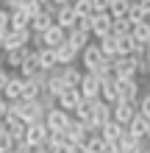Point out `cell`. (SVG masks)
I'll use <instances>...</instances> for the list:
<instances>
[{"instance_id": "24", "label": "cell", "mask_w": 150, "mask_h": 153, "mask_svg": "<svg viewBox=\"0 0 150 153\" xmlns=\"http://www.w3.org/2000/svg\"><path fill=\"white\" fill-rule=\"evenodd\" d=\"M111 120H114V106L98 100V106H95V125H98V128H103V125L111 123Z\"/></svg>"}, {"instance_id": "41", "label": "cell", "mask_w": 150, "mask_h": 153, "mask_svg": "<svg viewBox=\"0 0 150 153\" xmlns=\"http://www.w3.org/2000/svg\"><path fill=\"white\" fill-rule=\"evenodd\" d=\"M78 28L86 31V33H92V17H81V20H78Z\"/></svg>"}, {"instance_id": "44", "label": "cell", "mask_w": 150, "mask_h": 153, "mask_svg": "<svg viewBox=\"0 0 150 153\" xmlns=\"http://www.w3.org/2000/svg\"><path fill=\"white\" fill-rule=\"evenodd\" d=\"M14 150H17V153H33L36 148H31L28 142H17V148H14Z\"/></svg>"}, {"instance_id": "25", "label": "cell", "mask_w": 150, "mask_h": 153, "mask_svg": "<svg viewBox=\"0 0 150 153\" xmlns=\"http://www.w3.org/2000/svg\"><path fill=\"white\" fill-rule=\"evenodd\" d=\"M131 137H136V139H145L147 137V117L145 114H136L134 120L128 123V128H125Z\"/></svg>"}, {"instance_id": "49", "label": "cell", "mask_w": 150, "mask_h": 153, "mask_svg": "<svg viewBox=\"0 0 150 153\" xmlns=\"http://www.w3.org/2000/svg\"><path fill=\"white\" fill-rule=\"evenodd\" d=\"M3 39H6V33H0V53H3Z\"/></svg>"}, {"instance_id": "18", "label": "cell", "mask_w": 150, "mask_h": 153, "mask_svg": "<svg viewBox=\"0 0 150 153\" xmlns=\"http://www.w3.org/2000/svg\"><path fill=\"white\" fill-rule=\"evenodd\" d=\"M56 56H58L61 67H69V64H78V61H81V53H78L69 42H64L61 48H56Z\"/></svg>"}, {"instance_id": "30", "label": "cell", "mask_w": 150, "mask_h": 153, "mask_svg": "<svg viewBox=\"0 0 150 153\" xmlns=\"http://www.w3.org/2000/svg\"><path fill=\"white\" fill-rule=\"evenodd\" d=\"M117 39H120V36H114V33H109V36L98 39V45H100V50H103L106 59H117Z\"/></svg>"}, {"instance_id": "10", "label": "cell", "mask_w": 150, "mask_h": 153, "mask_svg": "<svg viewBox=\"0 0 150 153\" xmlns=\"http://www.w3.org/2000/svg\"><path fill=\"white\" fill-rule=\"evenodd\" d=\"M120 100H139V78H117Z\"/></svg>"}, {"instance_id": "7", "label": "cell", "mask_w": 150, "mask_h": 153, "mask_svg": "<svg viewBox=\"0 0 150 153\" xmlns=\"http://www.w3.org/2000/svg\"><path fill=\"white\" fill-rule=\"evenodd\" d=\"M114 75H117V78H139L136 59L134 56H117V59H114Z\"/></svg>"}, {"instance_id": "46", "label": "cell", "mask_w": 150, "mask_h": 153, "mask_svg": "<svg viewBox=\"0 0 150 153\" xmlns=\"http://www.w3.org/2000/svg\"><path fill=\"white\" fill-rule=\"evenodd\" d=\"M69 153H86V148H83V145H72V148H69Z\"/></svg>"}, {"instance_id": "8", "label": "cell", "mask_w": 150, "mask_h": 153, "mask_svg": "<svg viewBox=\"0 0 150 153\" xmlns=\"http://www.w3.org/2000/svg\"><path fill=\"white\" fill-rule=\"evenodd\" d=\"M111 28H114V17L111 14H92V36L95 39L109 36Z\"/></svg>"}, {"instance_id": "6", "label": "cell", "mask_w": 150, "mask_h": 153, "mask_svg": "<svg viewBox=\"0 0 150 153\" xmlns=\"http://www.w3.org/2000/svg\"><path fill=\"white\" fill-rule=\"evenodd\" d=\"M47 137H50V131H47V125H45V123H31V125H28V131H25V142H28L31 148H42V145H47Z\"/></svg>"}, {"instance_id": "2", "label": "cell", "mask_w": 150, "mask_h": 153, "mask_svg": "<svg viewBox=\"0 0 150 153\" xmlns=\"http://www.w3.org/2000/svg\"><path fill=\"white\" fill-rule=\"evenodd\" d=\"M139 114V100H117L114 103V123L128 128V123Z\"/></svg>"}, {"instance_id": "53", "label": "cell", "mask_w": 150, "mask_h": 153, "mask_svg": "<svg viewBox=\"0 0 150 153\" xmlns=\"http://www.w3.org/2000/svg\"><path fill=\"white\" fill-rule=\"evenodd\" d=\"M147 22H150V17H147Z\"/></svg>"}, {"instance_id": "4", "label": "cell", "mask_w": 150, "mask_h": 153, "mask_svg": "<svg viewBox=\"0 0 150 153\" xmlns=\"http://www.w3.org/2000/svg\"><path fill=\"white\" fill-rule=\"evenodd\" d=\"M69 120H72V114H69V111H64V109H58V106H56L53 111H47V114H45V125H47V131H50V134L67 131Z\"/></svg>"}, {"instance_id": "20", "label": "cell", "mask_w": 150, "mask_h": 153, "mask_svg": "<svg viewBox=\"0 0 150 153\" xmlns=\"http://www.w3.org/2000/svg\"><path fill=\"white\" fill-rule=\"evenodd\" d=\"M33 53V48H20V50H11V53H3L6 56V67H11V70H17L20 73V67L28 61V56Z\"/></svg>"}, {"instance_id": "52", "label": "cell", "mask_w": 150, "mask_h": 153, "mask_svg": "<svg viewBox=\"0 0 150 153\" xmlns=\"http://www.w3.org/2000/svg\"><path fill=\"white\" fill-rule=\"evenodd\" d=\"M147 56H150V45H147Z\"/></svg>"}, {"instance_id": "51", "label": "cell", "mask_w": 150, "mask_h": 153, "mask_svg": "<svg viewBox=\"0 0 150 153\" xmlns=\"http://www.w3.org/2000/svg\"><path fill=\"white\" fill-rule=\"evenodd\" d=\"M147 75H150V56H147Z\"/></svg>"}, {"instance_id": "45", "label": "cell", "mask_w": 150, "mask_h": 153, "mask_svg": "<svg viewBox=\"0 0 150 153\" xmlns=\"http://www.w3.org/2000/svg\"><path fill=\"white\" fill-rule=\"evenodd\" d=\"M103 153H120L117 142H106V145H103Z\"/></svg>"}, {"instance_id": "48", "label": "cell", "mask_w": 150, "mask_h": 153, "mask_svg": "<svg viewBox=\"0 0 150 153\" xmlns=\"http://www.w3.org/2000/svg\"><path fill=\"white\" fill-rule=\"evenodd\" d=\"M3 70H6V56L0 53V73H3Z\"/></svg>"}, {"instance_id": "32", "label": "cell", "mask_w": 150, "mask_h": 153, "mask_svg": "<svg viewBox=\"0 0 150 153\" xmlns=\"http://www.w3.org/2000/svg\"><path fill=\"white\" fill-rule=\"evenodd\" d=\"M128 11H131V0H111V6H109V14L114 17V20L128 17Z\"/></svg>"}, {"instance_id": "1", "label": "cell", "mask_w": 150, "mask_h": 153, "mask_svg": "<svg viewBox=\"0 0 150 153\" xmlns=\"http://www.w3.org/2000/svg\"><path fill=\"white\" fill-rule=\"evenodd\" d=\"M8 114L20 117L25 125H31V123H45V114L47 111L42 109L39 100H14L11 106H8Z\"/></svg>"}, {"instance_id": "42", "label": "cell", "mask_w": 150, "mask_h": 153, "mask_svg": "<svg viewBox=\"0 0 150 153\" xmlns=\"http://www.w3.org/2000/svg\"><path fill=\"white\" fill-rule=\"evenodd\" d=\"M8 81H11V73H8V70H3V73H0V95L6 92V86H8Z\"/></svg>"}, {"instance_id": "43", "label": "cell", "mask_w": 150, "mask_h": 153, "mask_svg": "<svg viewBox=\"0 0 150 153\" xmlns=\"http://www.w3.org/2000/svg\"><path fill=\"white\" fill-rule=\"evenodd\" d=\"M8 106H11V103H8L6 97L0 95V120H6V117H8Z\"/></svg>"}, {"instance_id": "35", "label": "cell", "mask_w": 150, "mask_h": 153, "mask_svg": "<svg viewBox=\"0 0 150 153\" xmlns=\"http://www.w3.org/2000/svg\"><path fill=\"white\" fill-rule=\"evenodd\" d=\"M117 56H134V36H120L117 39Z\"/></svg>"}, {"instance_id": "39", "label": "cell", "mask_w": 150, "mask_h": 153, "mask_svg": "<svg viewBox=\"0 0 150 153\" xmlns=\"http://www.w3.org/2000/svg\"><path fill=\"white\" fill-rule=\"evenodd\" d=\"M139 114H145L147 120H150V92L139 97Z\"/></svg>"}, {"instance_id": "5", "label": "cell", "mask_w": 150, "mask_h": 153, "mask_svg": "<svg viewBox=\"0 0 150 153\" xmlns=\"http://www.w3.org/2000/svg\"><path fill=\"white\" fill-rule=\"evenodd\" d=\"M106 61V56H103V50H100V45L98 42H92L89 48H86L83 53H81V64H83V73H92L95 67H100Z\"/></svg>"}, {"instance_id": "21", "label": "cell", "mask_w": 150, "mask_h": 153, "mask_svg": "<svg viewBox=\"0 0 150 153\" xmlns=\"http://www.w3.org/2000/svg\"><path fill=\"white\" fill-rule=\"evenodd\" d=\"M36 53H39V64H42L45 73H53L56 67H61V64H58V56H56V50H53V48H39Z\"/></svg>"}, {"instance_id": "37", "label": "cell", "mask_w": 150, "mask_h": 153, "mask_svg": "<svg viewBox=\"0 0 150 153\" xmlns=\"http://www.w3.org/2000/svg\"><path fill=\"white\" fill-rule=\"evenodd\" d=\"M17 148V142H14V137H11V134H0V153H11Z\"/></svg>"}, {"instance_id": "16", "label": "cell", "mask_w": 150, "mask_h": 153, "mask_svg": "<svg viewBox=\"0 0 150 153\" xmlns=\"http://www.w3.org/2000/svg\"><path fill=\"white\" fill-rule=\"evenodd\" d=\"M3 123H6V134H11V137H14V142H25V131H28V125H25L20 117L8 114Z\"/></svg>"}, {"instance_id": "15", "label": "cell", "mask_w": 150, "mask_h": 153, "mask_svg": "<svg viewBox=\"0 0 150 153\" xmlns=\"http://www.w3.org/2000/svg\"><path fill=\"white\" fill-rule=\"evenodd\" d=\"M22 84H25V78L20 73H11V81H8V86H6V92H3V97H6L8 103L22 100Z\"/></svg>"}, {"instance_id": "29", "label": "cell", "mask_w": 150, "mask_h": 153, "mask_svg": "<svg viewBox=\"0 0 150 153\" xmlns=\"http://www.w3.org/2000/svg\"><path fill=\"white\" fill-rule=\"evenodd\" d=\"M134 28H136V22L131 20V17H122V20H114L111 33H114V36H131V33H134Z\"/></svg>"}, {"instance_id": "40", "label": "cell", "mask_w": 150, "mask_h": 153, "mask_svg": "<svg viewBox=\"0 0 150 153\" xmlns=\"http://www.w3.org/2000/svg\"><path fill=\"white\" fill-rule=\"evenodd\" d=\"M92 6H95V14H109L111 0H92Z\"/></svg>"}, {"instance_id": "14", "label": "cell", "mask_w": 150, "mask_h": 153, "mask_svg": "<svg viewBox=\"0 0 150 153\" xmlns=\"http://www.w3.org/2000/svg\"><path fill=\"white\" fill-rule=\"evenodd\" d=\"M53 25H56V17H53L50 11H42V14H36V17L31 20V33L42 36V33H47Z\"/></svg>"}, {"instance_id": "19", "label": "cell", "mask_w": 150, "mask_h": 153, "mask_svg": "<svg viewBox=\"0 0 150 153\" xmlns=\"http://www.w3.org/2000/svg\"><path fill=\"white\" fill-rule=\"evenodd\" d=\"M64 134L69 137V142H72V145H83V142L89 139V134H86L83 123H81V120H75V117L69 120V125H67V131H64Z\"/></svg>"}, {"instance_id": "33", "label": "cell", "mask_w": 150, "mask_h": 153, "mask_svg": "<svg viewBox=\"0 0 150 153\" xmlns=\"http://www.w3.org/2000/svg\"><path fill=\"white\" fill-rule=\"evenodd\" d=\"M131 36L136 42H142V45H150V22H136V28H134Z\"/></svg>"}, {"instance_id": "38", "label": "cell", "mask_w": 150, "mask_h": 153, "mask_svg": "<svg viewBox=\"0 0 150 153\" xmlns=\"http://www.w3.org/2000/svg\"><path fill=\"white\" fill-rule=\"evenodd\" d=\"M11 31V11L8 8H0V33Z\"/></svg>"}, {"instance_id": "36", "label": "cell", "mask_w": 150, "mask_h": 153, "mask_svg": "<svg viewBox=\"0 0 150 153\" xmlns=\"http://www.w3.org/2000/svg\"><path fill=\"white\" fill-rule=\"evenodd\" d=\"M103 145H106V142H103V137H100V134H95V137H89V139L83 142L86 153H103Z\"/></svg>"}, {"instance_id": "13", "label": "cell", "mask_w": 150, "mask_h": 153, "mask_svg": "<svg viewBox=\"0 0 150 153\" xmlns=\"http://www.w3.org/2000/svg\"><path fill=\"white\" fill-rule=\"evenodd\" d=\"M56 25H61L64 31H72V28H78V14H75L72 3L58 8V14H56Z\"/></svg>"}, {"instance_id": "27", "label": "cell", "mask_w": 150, "mask_h": 153, "mask_svg": "<svg viewBox=\"0 0 150 153\" xmlns=\"http://www.w3.org/2000/svg\"><path fill=\"white\" fill-rule=\"evenodd\" d=\"M125 134V128H122L120 123H106L103 128H100V137H103V142H120V137Z\"/></svg>"}, {"instance_id": "17", "label": "cell", "mask_w": 150, "mask_h": 153, "mask_svg": "<svg viewBox=\"0 0 150 153\" xmlns=\"http://www.w3.org/2000/svg\"><path fill=\"white\" fill-rule=\"evenodd\" d=\"M67 42L72 45L78 53H83V50L92 45V33H86V31H81V28H72V31H67Z\"/></svg>"}, {"instance_id": "9", "label": "cell", "mask_w": 150, "mask_h": 153, "mask_svg": "<svg viewBox=\"0 0 150 153\" xmlns=\"http://www.w3.org/2000/svg\"><path fill=\"white\" fill-rule=\"evenodd\" d=\"M100 89H103V81L100 78H95L92 73H83V81H81L83 100H98V97H100Z\"/></svg>"}, {"instance_id": "11", "label": "cell", "mask_w": 150, "mask_h": 153, "mask_svg": "<svg viewBox=\"0 0 150 153\" xmlns=\"http://www.w3.org/2000/svg\"><path fill=\"white\" fill-rule=\"evenodd\" d=\"M83 103V95H81V89H67L64 95L58 97V109H64L69 114H75V109Z\"/></svg>"}, {"instance_id": "23", "label": "cell", "mask_w": 150, "mask_h": 153, "mask_svg": "<svg viewBox=\"0 0 150 153\" xmlns=\"http://www.w3.org/2000/svg\"><path fill=\"white\" fill-rule=\"evenodd\" d=\"M81 81H83V70L78 64L64 67V84H67V89H81Z\"/></svg>"}, {"instance_id": "28", "label": "cell", "mask_w": 150, "mask_h": 153, "mask_svg": "<svg viewBox=\"0 0 150 153\" xmlns=\"http://www.w3.org/2000/svg\"><path fill=\"white\" fill-rule=\"evenodd\" d=\"M11 28H14V31L31 28V14L25 11V8H14V11H11Z\"/></svg>"}, {"instance_id": "34", "label": "cell", "mask_w": 150, "mask_h": 153, "mask_svg": "<svg viewBox=\"0 0 150 153\" xmlns=\"http://www.w3.org/2000/svg\"><path fill=\"white\" fill-rule=\"evenodd\" d=\"M72 8H75L78 20H81V17H92V14H95V6H92V0H72Z\"/></svg>"}, {"instance_id": "3", "label": "cell", "mask_w": 150, "mask_h": 153, "mask_svg": "<svg viewBox=\"0 0 150 153\" xmlns=\"http://www.w3.org/2000/svg\"><path fill=\"white\" fill-rule=\"evenodd\" d=\"M31 39H33V33L31 28H25V31H8L6 33V39H3V53H11V50H20V48H31Z\"/></svg>"}, {"instance_id": "50", "label": "cell", "mask_w": 150, "mask_h": 153, "mask_svg": "<svg viewBox=\"0 0 150 153\" xmlns=\"http://www.w3.org/2000/svg\"><path fill=\"white\" fill-rule=\"evenodd\" d=\"M3 131H6V123H3V120H0V134H3Z\"/></svg>"}, {"instance_id": "26", "label": "cell", "mask_w": 150, "mask_h": 153, "mask_svg": "<svg viewBox=\"0 0 150 153\" xmlns=\"http://www.w3.org/2000/svg\"><path fill=\"white\" fill-rule=\"evenodd\" d=\"M39 73H42V64H39V53L33 50L31 56H28V61H25V64L20 67V75H22V78H36Z\"/></svg>"}, {"instance_id": "47", "label": "cell", "mask_w": 150, "mask_h": 153, "mask_svg": "<svg viewBox=\"0 0 150 153\" xmlns=\"http://www.w3.org/2000/svg\"><path fill=\"white\" fill-rule=\"evenodd\" d=\"M53 3H56V6L61 8V6H69V3H72V0H53Z\"/></svg>"}, {"instance_id": "54", "label": "cell", "mask_w": 150, "mask_h": 153, "mask_svg": "<svg viewBox=\"0 0 150 153\" xmlns=\"http://www.w3.org/2000/svg\"><path fill=\"white\" fill-rule=\"evenodd\" d=\"M11 153H17V150H11Z\"/></svg>"}, {"instance_id": "31", "label": "cell", "mask_w": 150, "mask_h": 153, "mask_svg": "<svg viewBox=\"0 0 150 153\" xmlns=\"http://www.w3.org/2000/svg\"><path fill=\"white\" fill-rule=\"evenodd\" d=\"M128 17H131L134 22H147L150 11L145 8V3H142V0H131V11H128Z\"/></svg>"}, {"instance_id": "22", "label": "cell", "mask_w": 150, "mask_h": 153, "mask_svg": "<svg viewBox=\"0 0 150 153\" xmlns=\"http://www.w3.org/2000/svg\"><path fill=\"white\" fill-rule=\"evenodd\" d=\"M100 100H103V103H109V106H114V103L120 100L117 78H109V81H103V89H100Z\"/></svg>"}, {"instance_id": "12", "label": "cell", "mask_w": 150, "mask_h": 153, "mask_svg": "<svg viewBox=\"0 0 150 153\" xmlns=\"http://www.w3.org/2000/svg\"><path fill=\"white\" fill-rule=\"evenodd\" d=\"M67 42V31L61 28V25H53L47 33H42V48H61V45Z\"/></svg>"}]
</instances>
